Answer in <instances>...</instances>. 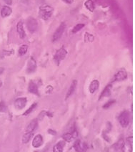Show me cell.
I'll use <instances>...</instances> for the list:
<instances>
[{"mask_svg":"<svg viewBox=\"0 0 135 152\" xmlns=\"http://www.w3.org/2000/svg\"><path fill=\"white\" fill-rule=\"evenodd\" d=\"M38 121L37 119H34L28 124L26 129V132H33L37 126Z\"/></svg>","mask_w":135,"mask_h":152,"instance_id":"obj_18","label":"cell"},{"mask_svg":"<svg viewBox=\"0 0 135 152\" xmlns=\"http://www.w3.org/2000/svg\"><path fill=\"white\" fill-rule=\"evenodd\" d=\"M4 2L8 5H11L12 4V0H4Z\"/></svg>","mask_w":135,"mask_h":152,"instance_id":"obj_28","label":"cell"},{"mask_svg":"<svg viewBox=\"0 0 135 152\" xmlns=\"http://www.w3.org/2000/svg\"><path fill=\"white\" fill-rule=\"evenodd\" d=\"M27 26L29 32H32V33H34V32H36V30H37L38 24L35 19L29 18L28 21H27Z\"/></svg>","mask_w":135,"mask_h":152,"instance_id":"obj_7","label":"cell"},{"mask_svg":"<svg viewBox=\"0 0 135 152\" xmlns=\"http://www.w3.org/2000/svg\"><path fill=\"white\" fill-rule=\"evenodd\" d=\"M44 143L43 137L41 134H37L34 137L32 141V146L34 148H39Z\"/></svg>","mask_w":135,"mask_h":152,"instance_id":"obj_10","label":"cell"},{"mask_svg":"<svg viewBox=\"0 0 135 152\" xmlns=\"http://www.w3.org/2000/svg\"><path fill=\"white\" fill-rule=\"evenodd\" d=\"M28 91L29 93H33V94H35L39 96V90H38V87L37 84L34 82V81H30L28 87Z\"/></svg>","mask_w":135,"mask_h":152,"instance_id":"obj_13","label":"cell"},{"mask_svg":"<svg viewBox=\"0 0 135 152\" xmlns=\"http://www.w3.org/2000/svg\"><path fill=\"white\" fill-rule=\"evenodd\" d=\"M118 120L121 126L123 128L127 127L129 126V122H130V115H129V111H127V110L122 111L119 114Z\"/></svg>","mask_w":135,"mask_h":152,"instance_id":"obj_2","label":"cell"},{"mask_svg":"<svg viewBox=\"0 0 135 152\" xmlns=\"http://www.w3.org/2000/svg\"><path fill=\"white\" fill-rule=\"evenodd\" d=\"M7 111V106L4 101L0 102V112L1 113H4Z\"/></svg>","mask_w":135,"mask_h":152,"instance_id":"obj_27","label":"cell"},{"mask_svg":"<svg viewBox=\"0 0 135 152\" xmlns=\"http://www.w3.org/2000/svg\"><path fill=\"white\" fill-rule=\"evenodd\" d=\"M64 144L62 141H60L57 144H56L53 147V152H63L64 148Z\"/></svg>","mask_w":135,"mask_h":152,"instance_id":"obj_20","label":"cell"},{"mask_svg":"<svg viewBox=\"0 0 135 152\" xmlns=\"http://www.w3.org/2000/svg\"><path fill=\"white\" fill-rule=\"evenodd\" d=\"M62 139H63L64 141H65L66 142H71V141L74 139V137L73 136H72V134L70 132L66 133V134H64V135L62 136Z\"/></svg>","mask_w":135,"mask_h":152,"instance_id":"obj_23","label":"cell"},{"mask_svg":"<svg viewBox=\"0 0 135 152\" xmlns=\"http://www.w3.org/2000/svg\"><path fill=\"white\" fill-rule=\"evenodd\" d=\"M3 72H4V68H0V74L2 73Z\"/></svg>","mask_w":135,"mask_h":152,"instance_id":"obj_31","label":"cell"},{"mask_svg":"<svg viewBox=\"0 0 135 152\" xmlns=\"http://www.w3.org/2000/svg\"><path fill=\"white\" fill-rule=\"evenodd\" d=\"M1 86H2V82H1V81L0 80V88H1Z\"/></svg>","mask_w":135,"mask_h":152,"instance_id":"obj_32","label":"cell"},{"mask_svg":"<svg viewBox=\"0 0 135 152\" xmlns=\"http://www.w3.org/2000/svg\"><path fill=\"white\" fill-rule=\"evenodd\" d=\"M112 86L111 84L106 86V88L103 90V91L102 92L101 95H100L99 100H101L102 98H103L104 97H108V96H110L111 94V91H112Z\"/></svg>","mask_w":135,"mask_h":152,"instance_id":"obj_16","label":"cell"},{"mask_svg":"<svg viewBox=\"0 0 135 152\" xmlns=\"http://www.w3.org/2000/svg\"><path fill=\"white\" fill-rule=\"evenodd\" d=\"M74 149L77 152H86L88 149V146L86 143L82 142L81 140L78 139L73 145Z\"/></svg>","mask_w":135,"mask_h":152,"instance_id":"obj_4","label":"cell"},{"mask_svg":"<svg viewBox=\"0 0 135 152\" xmlns=\"http://www.w3.org/2000/svg\"><path fill=\"white\" fill-rule=\"evenodd\" d=\"M33 135V132H26L25 134H24L23 137H22V143L24 144H27V143L29 142L31 139H32Z\"/></svg>","mask_w":135,"mask_h":152,"instance_id":"obj_19","label":"cell"},{"mask_svg":"<svg viewBox=\"0 0 135 152\" xmlns=\"http://www.w3.org/2000/svg\"><path fill=\"white\" fill-rule=\"evenodd\" d=\"M27 50H28V46L27 45H23L19 49V55L20 56H23V55H25L27 53Z\"/></svg>","mask_w":135,"mask_h":152,"instance_id":"obj_22","label":"cell"},{"mask_svg":"<svg viewBox=\"0 0 135 152\" xmlns=\"http://www.w3.org/2000/svg\"><path fill=\"white\" fill-rule=\"evenodd\" d=\"M48 132H49V133H51V134H53V135H55V134H56V132H55V131H52V129H49V130L48 131Z\"/></svg>","mask_w":135,"mask_h":152,"instance_id":"obj_30","label":"cell"},{"mask_svg":"<svg viewBox=\"0 0 135 152\" xmlns=\"http://www.w3.org/2000/svg\"><path fill=\"white\" fill-rule=\"evenodd\" d=\"M67 54V52L65 48H60V50H58L57 51L56 54H55L54 56V61L57 63V65H59L62 60L65 59Z\"/></svg>","mask_w":135,"mask_h":152,"instance_id":"obj_5","label":"cell"},{"mask_svg":"<svg viewBox=\"0 0 135 152\" xmlns=\"http://www.w3.org/2000/svg\"><path fill=\"white\" fill-rule=\"evenodd\" d=\"M37 106V103H34V104H32V106L29 107L28 109L26 110L25 113H24L23 115H29V113H32L33 110H34V109L36 108V106Z\"/></svg>","mask_w":135,"mask_h":152,"instance_id":"obj_25","label":"cell"},{"mask_svg":"<svg viewBox=\"0 0 135 152\" xmlns=\"http://www.w3.org/2000/svg\"><path fill=\"white\" fill-rule=\"evenodd\" d=\"M77 80H74L73 81H72V84H71V86H70V88H69V90H68V91H67V95H66V97H65V100L68 99V98H70L72 94H73L74 91H75L76 88H77Z\"/></svg>","mask_w":135,"mask_h":152,"instance_id":"obj_12","label":"cell"},{"mask_svg":"<svg viewBox=\"0 0 135 152\" xmlns=\"http://www.w3.org/2000/svg\"><path fill=\"white\" fill-rule=\"evenodd\" d=\"M17 32L19 33V35H20L21 39H24L25 37L26 34H25V30H24L23 22H19L18 23H17Z\"/></svg>","mask_w":135,"mask_h":152,"instance_id":"obj_14","label":"cell"},{"mask_svg":"<svg viewBox=\"0 0 135 152\" xmlns=\"http://www.w3.org/2000/svg\"><path fill=\"white\" fill-rule=\"evenodd\" d=\"M99 86V83L98 80H94L91 81L89 87V92L91 93H94L98 90Z\"/></svg>","mask_w":135,"mask_h":152,"instance_id":"obj_15","label":"cell"},{"mask_svg":"<svg viewBox=\"0 0 135 152\" xmlns=\"http://www.w3.org/2000/svg\"><path fill=\"white\" fill-rule=\"evenodd\" d=\"M84 5H85L86 9L89 10L90 12H93L94 10L95 7L92 0H87V1H86L85 3H84Z\"/></svg>","mask_w":135,"mask_h":152,"instance_id":"obj_21","label":"cell"},{"mask_svg":"<svg viewBox=\"0 0 135 152\" xmlns=\"http://www.w3.org/2000/svg\"><path fill=\"white\" fill-rule=\"evenodd\" d=\"M115 103V100H110V101H109L107 103H106L105 105H104L103 108H105V109L109 108L110 106H112Z\"/></svg>","mask_w":135,"mask_h":152,"instance_id":"obj_26","label":"cell"},{"mask_svg":"<svg viewBox=\"0 0 135 152\" xmlns=\"http://www.w3.org/2000/svg\"><path fill=\"white\" fill-rule=\"evenodd\" d=\"M27 103V98H19L15 101V106L17 109H23Z\"/></svg>","mask_w":135,"mask_h":152,"instance_id":"obj_8","label":"cell"},{"mask_svg":"<svg viewBox=\"0 0 135 152\" xmlns=\"http://www.w3.org/2000/svg\"><path fill=\"white\" fill-rule=\"evenodd\" d=\"M53 8L47 4H44L39 8V16L41 19L46 20L52 16L53 13Z\"/></svg>","mask_w":135,"mask_h":152,"instance_id":"obj_1","label":"cell"},{"mask_svg":"<svg viewBox=\"0 0 135 152\" xmlns=\"http://www.w3.org/2000/svg\"><path fill=\"white\" fill-rule=\"evenodd\" d=\"M127 77V73L124 70H119L115 74L114 77V80L115 81H122L125 80Z\"/></svg>","mask_w":135,"mask_h":152,"instance_id":"obj_11","label":"cell"},{"mask_svg":"<svg viewBox=\"0 0 135 152\" xmlns=\"http://www.w3.org/2000/svg\"><path fill=\"white\" fill-rule=\"evenodd\" d=\"M133 138L130 136L126 139L122 146V152H132Z\"/></svg>","mask_w":135,"mask_h":152,"instance_id":"obj_3","label":"cell"},{"mask_svg":"<svg viewBox=\"0 0 135 152\" xmlns=\"http://www.w3.org/2000/svg\"><path fill=\"white\" fill-rule=\"evenodd\" d=\"M36 69H37V63H36L35 60L33 58H30L28 63H27V73H32L35 71Z\"/></svg>","mask_w":135,"mask_h":152,"instance_id":"obj_9","label":"cell"},{"mask_svg":"<svg viewBox=\"0 0 135 152\" xmlns=\"http://www.w3.org/2000/svg\"><path fill=\"white\" fill-rule=\"evenodd\" d=\"M63 1H65L66 3H67V4H72L73 2V0H63Z\"/></svg>","mask_w":135,"mask_h":152,"instance_id":"obj_29","label":"cell"},{"mask_svg":"<svg viewBox=\"0 0 135 152\" xmlns=\"http://www.w3.org/2000/svg\"><path fill=\"white\" fill-rule=\"evenodd\" d=\"M65 23H62L61 25H60V27H58L57 30H56V32L54 34L53 37H52V42H57V41L59 40V39L61 38V37L63 34L64 32H65Z\"/></svg>","mask_w":135,"mask_h":152,"instance_id":"obj_6","label":"cell"},{"mask_svg":"<svg viewBox=\"0 0 135 152\" xmlns=\"http://www.w3.org/2000/svg\"><path fill=\"white\" fill-rule=\"evenodd\" d=\"M84 27V24H78L74 27L73 30H72V33H77V32H79V30H81L83 27Z\"/></svg>","mask_w":135,"mask_h":152,"instance_id":"obj_24","label":"cell"},{"mask_svg":"<svg viewBox=\"0 0 135 152\" xmlns=\"http://www.w3.org/2000/svg\"><path fill=\"white\" fill-rule=\"evenodd\" d=\"M12 12V10L9 6H3L1 10V16L2 17H7L9 16Z\"/></svg>","mask_w":135,"mask_h":152,"instance_id":"obj_17","label":"cell"}]
</instances>
